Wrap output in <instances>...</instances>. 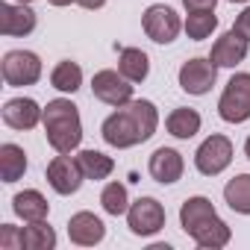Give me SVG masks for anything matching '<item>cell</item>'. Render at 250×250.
I'll return each instance as SVG.
<instances>
[{"label": "cell", "mask_w": 250, "mask_h": 250, "mask_svg": "<svg viewBox=\"0 0 250 250\" xmlns=\"http://www.w3.org/2000/svg\"><path fill=\"white\" fill-rule=\"evenodd\" d=\"M47 3H50V6H59V9H62V6H71V3H77V0H47Z\"/></svg>", "instance_id": "obj_31"}, {"label": "cell", "mask_w": 250, "mask_h": 250, "mask_svg": "<svg viewBox=\"0 0 250 250\" xmlns=\"http://www.w3.org/2000/svg\"><path fill=\"white\" fill-rule=\"evenodd\" d=\"M224 203L238 215H250V174H235L224 186Z\"/></svg>", "instance_id": "obj_21"}, {"label": "cell", "mask_w": 250, "mask_h": 250, "mask_svg": "<svg viewBox=\"0 0 250 250\" xmlns=\"http://www.w3.org/2000/svg\"><path fill=\"white\" fill-rule=\"evenodd\" d=\"M183 30L191 42H203L209 39L215 30H218V15L215 9H197V12H188L186 21H183Z\"/></svg>", "instance_id": "obj_23"}, {"label": "cell", "mask_w": 250, "mask_h": 250, "mask_svg": "<svg viewBox=\"0 0 250 250\" xmlns=\"http://www.w3.org/2000/svg\"><path fill=\"white\" fill-rule=\"evenodd\" d=\"M227 3H247V0H227Z\"/></svg>", "instance_id": "obj_34"}, {"label": "cell", "mask_w": 250, "mask_h": 250, "mask_svg": "<svg viewBox=\"0 0 250 250\" xmlns=\"http://www.w3.org/2000/svg\"><path fill=\"white\" fill-rule=\"evenodd\" d=\"M44 136L47 145L56 153H74L83 142V121H80V109L68 100V97H56L44 106Z\"/></svg>", "instance_id": "obj_3"}, {"label": "cell", "mask_w": 250, "mask_h": 250, "mask_svg": "<svg viewBox=\"0 0 250 250\" xmlns=\"http://www.w3.org/2000/svg\"><path fill=\"white\" fill-rule=\"evenodd\" d=\"M142 27H145V36L156 44H171L177 42L180 30H183V21L177 15V9L165 6V3H153L145 9L142 15Z\"/></svg>", "instance_id": "obj_7"}, {"label": "cell", "mask_w": 250, "mask_h": 250, "mask_svg": "<svg viewBox=\"0 0 250 250\" xmlns=\"http://www.w3.org/2000/svg\"><path fill=\"white\" fill-rule=\"evenodd\" d=\"M218 115L227 124H244L250 121V74H232L218 97Z\"/></svg>", "instance_id": "obj_4"}, {"label": "cell", "mask_w": 250, "mask_h": 250, "mask_svg": "<svg viewBox=\"0 0 250 250\" xmlns=\"http://www.w3.org/2000/svg\"><path fill=\"white\" fill-rule=\"evenodd\" d=\"M232 30H235V33H241V36L250 42V6H244V9H241V15H235Z\"/></svg>", "instance_id": "obj_28"}, {"label": "cell", "mask_w": 250, "mask_h": 250, "mask_svg": "<svg viewBox=\"0 0 250 250\" xmlns=\"http://www.w3.org/2000/svg\"><path fill=\"white\" fill-rule=\"evenodd\" d=\"M147 171L150 177L159 183V186H174L183 180V171H186V159L180 150L174 147H156L147 159Z\"/></svg>", "instance_id": "obj_12"}, {"label": "cell", "mask_w": 250, "mask_h": 250, "mask_svg": "<svg viewBox=\"0 0 250 250\" xmlns=\"http://www.w3.org/2000/svg\"><path fill=\"white\" fill-rule=\"evenodd\" d=\"M77 3H80L83 9H91V12H94V9H103V6H106V0H77Z\"/></svg>", "instance_id": "obj_30"}, {"label": "cell", "mask_w": 250, "mask_h": 250, "mask_svg": "<svg viewBox=\"0 0 250 250\" xmlns=\"http://www.w3.org/2000/svg\"><path fill=\"white\" fill-rule=\"evenodd\" d=\"M180 224H183L186 235H191V241L197 247H206V250H221L232 238L229 224L215 212L212 200L203 197V194H194V197L183 200V206H180Z\"/></svg>", "instance_id": "obj_2"}, {"label": "cell", "mask_w": 250, "mask_h": 250, "mask_svg": "<svg viewBox=\"0 0 250 250\" xmlns=\"http://www.w3.org/2000/svg\"><path fill=\"white\" fill-rule=\"evenodd\" d=\"M56 247V229L44 221H30L24 227V250H53Z\"/></svg>", "instance_id": "obj_25"}, {"label": "cell", "mask_w": 250, "mask_h": 250, "mask_svg": "<svg viewBox=\"0 0 250 250\" xmlns=\"http://www.w3.org/2000/svg\"><path fill=\"white\" fill-rule=\"evenodd\" d=\"M44 118V109L33 97H12L3 103V124L12 130H33Z\"/></svg>", "instance_id": "obj_15"}, {"label": "cell", "mask_w": 250, "mask_h": 250, "mask_svg": "<svg viewBox=\"0 0 250 250\" xmlns=\"http://www.w3.org/2000/svg\"><path fill=\"white\" fill-rule=\"evenodd\" d=\"M77 159H80V168H83L85 180H94V183L112 177V171H115L112 156H106V153H100V150H80Z\"/></svg>", "instance_id": "obj_24"}, {"label": "cell", "mask_w": 250, "mask_h": 250, "mask_svg": "<svg viewBox=\"0 0 250 250\" xmlns=\"http://www.w3.org/2000/svg\"><path fill=\"white\" fill-rule=\"evenodd\" d=\"M50 85H53L56 91H62V94L80 91V85H83V68H80L77 62H71V59L56 62V68L50 71Z\"/></svg>", "instance_id": "obj_22"}, {"label": "cell", "mask_w": 250, "mask_h": 250, "mask_svg": "<svg viewBox=\"0 0 250 250\" xmlns=\"http://www.w3.org/2000/svg\"><path fill=\"white\" fill-rule=\"evenodd\" d=\"M100 206H103L106 215H115V218L118 215H127V209H130V191H127V186L118 183V180L106 183L103 191H100Z\"/></svg>", "instance_id": "obj_26"}, {"label": "cell", "mask_w": 250, "mask_h": 250, "mask_svg": "<svg viewBox=\"0 0 250 250\" xmlns=\"http://www.w3.org/2000/svg\"><path fill=\"white\" fill-rule=\"evenodd\" d=\"M12 212H15L24 224H30V221H44L47 212H50V203H47V197H44L39 188H24V191H18V194L12 197Z\"/></svg>", "instance_id": "obj_18"}, {"label": "cell", "mask_w": 250, "mask_h": 250, "mask_svg": "<svg viewBox=\"0 0 250 250\" xmlns=\"http://www.w3.org/2000/svg\"><path fill=\"white\" fill-rule=\"evenodd\" d=\"M0 250H24V229H18L15 224H3L0 227Z\"/></svg>", "instance_id": "obj_27"}, {"label": "cell", "mask_w": 250, "mask_h": 250, "mask_svg": "<svg viewBox=\"0 0 250 250\" xmlns=\"http://www.w3.org/2000/svg\"><path fill=\"white\" fill-rule=\"evenodd\" d=\"M186 12H197V9H215L218 0H183Z\"/></svg>", "instance_id": "obj_29"}, {"label": "cell", "mask_w": 250, "mask_h": 250, "mask_svg": "<svg viewBox=\"0 0 250 250\" xmlns=\"http://www.w3.org/2000/svg\"><path fill=\"white\" fill-rule=\"evenodd\" d=\"M127 227L139 238H150L165 227V206L156 197H139L127 209Z\"/></svg>", "instance_id": "obj_8"}, {"label": "cell", "mask_w": 250, "mask_h": 250, "mask_svg": "<svg viewBox=\"0 0 250 250\" xmlns=\"http://www.w3.org/2000/svg\"><path fill=\"white\" fill-rule=\"evenodd\" d=\"M177 80H180V88H183L186 94L203 97V94H209V91H212V85H215V80H218V65H215L212 59L194 56V59L183 62V68H180Z\"/></svg>", "instance_id": "obj_11"}, {"label": "cell", "mask_w": 250, "mask_h": 250, "mask_svg": "<svg viewBox=\"0 0 250 250\" xmlns=\"http://www.w3.org/2000/svg\"><path fill=\"white\" fill-rule=\"evenodd\" d=\"M118 71L130 83H145L150 74V56L142 47H121L118 53Z\"/></svg>", "instance_id": "obj_19"}, {"label": "cell", "mask_w": 250, "mask_h": 250, "mask_svg": "<svg viewBox=\"0 0 250 250\" xmlns=\"http://www.w3.org/2000/svg\"><path fill=\"white\" fill-rule=\"evenodd\" d=\"M27 174V153L21 145H0V177L3 183H18Z\"/></svg>", "instance_id": "obj_20"}, {"label": "cell", "mask_w": 250, "mask_h": 250, "mask_svg": "<svg viewBox=\"0 0 250 250\" xmlns=\"http://www.w3.org/2000/svg\"><path fill=\"white\" fill-rule=\"evenodd\" d=\"M244 156L250 159V136H247V142H244Z\"/></svg>", "instance_id": "obj_32"}, {"label": "cell", "mask_w": 250, "mask_h": 250, "mask_svg": "<svg viewBox=\"0 0 250 250\" xmlns=\"http://www.w3.org/2000/svg\"><path fill=\"white\" fill-rule=\"evenodd\" d=\"M247 50H250V42H247L241 33L227 30L224 36L215 39L209 59H212L218 68H235V65H241V62L247 59Z\"/></svg>", "instance_id": "obj_14"}, {"label": "cell", "mask_w": 250, "mask_h": 250, "mask_svg": "<svg viewBox=\"0 0 250 250\" xmlns=\"http://www.w3.org/2000/svg\"><path fill=\"white\" fill-rule=\"evenodd\" d=\"M200 127H203L200 112H197V109H188V106H177V109H171L168 118H165V130H168L174 139H180V142L194 139V136L200 133Z\"/></svg>", "instance_id": "obj_17"}, {"label": "cell", "mask_w": 250, "mask_h": 250, "mask_svg": "<svg viewBox=\"0 0 250 250\" xmlns=\"http://www.w3.org/2000/svg\"><path fill=\"white\" fill-rule=\"evenodd\" d=\"M44 177H47V186H50L56 194H62V197L77 194L80 186H83V180H85V174H83V168H80V159L71 156V153L53 156V159L47 162Z\"/></svg>", "instance_id": "obj_9"}, {"label": "cell", "mask_w": 250, "mask_h": 250, "mask_svg": "<svg viewBox=\"0 0 250 250\" xmlns=\"http://www.w3.org/2000/svg\"><path fill=\"white\" fill-rule=\"evenodd\" d=\"M39 15L30 9V3H0V33L9 39H24L36 30Z\"/></svg>", "instance_id": "obj_13"}, {"label": "cell", "mask_w": 250, "mask_h": 250, "mask_svg": "<svg viewBox=\"0 0 250 250\" xmlns=\"http://www.w3.org/2000/svg\"><path fill=\"white\" fill-rule=\"evenodd\" d=\"M232 162V142L221 133H212L209 139H203V145L194 150V168L203 177H218L229 168Z\"/></svg>", "instance_id": "obj_6"}, {"label": "cell", "mask_w": 250, "mask_h": 250, "mask_svg": "<svg viewBox=\"0 0 250 250\" xmlns=\"http://www.w3.org/2000/svg\"><path fill=\"white\" fill-rule=\"evenodd\" d=\"M68 238L77 247H94L106 238V224L94 212H77L68 221Z\"/></svg>", "instance_id": "obj_16"}, {"label": "cell", "mask_w": 250, "mask_h": 250, "mask_svg": "<svg viewBox=\"0 0 250 250\" xmlns=\"http://www.w3.org/2000/svg\"><path fill=\"white\" fill-rule=\"evenodd\" d=\"M0 74H3V83L12 88L36 85L42 80V59L33 50H9L0 62Z\"/></svg>", "instance_id": "obj_5"}, {"label": "cell", "mask_w": 250, "mask_h": 250, "mask_svg": "<svg viewBox=\"0 0 250 250\" xmlns=\"http://www.w3.org/2000/svg\"><path fill=\"white\" fill-rule=\"evenodd\" d=\"M12 3H33V0H12Z\"/></svg>", "instance_id": "obj_33"}, {"label": "cell", "mask_w": 250, "mask_h": 250, "mask_svg": "<svg viewBox=\"0 0 250 250\" xmlns=\"http://www.w3.org/2000/svg\"><path fill=\"white\" fill-rule=\"evenodd\" d=\"M133 85H136V83H130L121 71H112V68H103V71H97V74L91 77V91H94V97H97L100 103H106V106H115V109L133 100Z\"/></svg>", "instance_id": "obj_10"}, {"label": "cell", "mask_w": 250, "mask_h": 250, "mask_svg": "<svg viewBox=\"0 0 250 250\" xmlns=\"http://www.w3.org/2000/svg\"><path fill=\"white\" fill-rule=\"evenodd\" d=\"M159 127V109L150 100H130L118 106L103 124H100V136L109 147L118 150H130L136 145H145L153 139Z\"/></svg>", "instance_id": "obj_1"}]
</instances>
